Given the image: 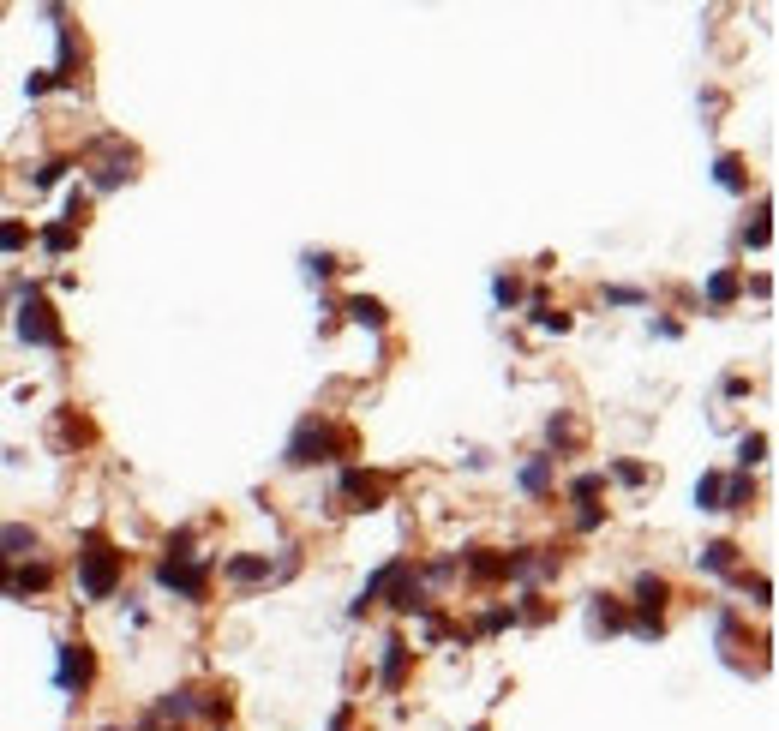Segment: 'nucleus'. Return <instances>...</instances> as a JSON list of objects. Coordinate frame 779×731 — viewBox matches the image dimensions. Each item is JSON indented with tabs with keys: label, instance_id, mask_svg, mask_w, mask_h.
<instances>
[{
	"label": "nucleus",
	"instance_id": "f257e3e1",
	"mask_svg": "<svg viewBox=\"0 0 779 731\" xmlns=\"http://www.w3.org/2000/svg\"><path fill=\"white\" fill-rule=\"evenodd\" d=\"M192 540H198L192 528L168 534V552H162V564H156V588H168V594H174V600H186V606H204V600H210L216 558H210V552H198Z\"/></svg>",
	"mask_w": 779,
	"mask_h": 731
},
{
	"label": "nucleus",
	"instance_id": "f03ea898",
	"mask_svg": "<svg viewBox=\"0 0 779 731\" xmlns=\"http://www.w3.org/2000/svg\"><path fill=\"white\" fill-rule=\"evenodd\" d=\"M120 582H126V552H120L102 528H90L84 546H78V594H84V606L114 600Z\"/></svg>",
	"mask_w": 779,
	"mask_h": 731
},
{
	"label": "nucleus",
	"instance_id": "7ed1b4c3",
	"mask_svg": "<svg viewBox=\"0 0 779 731\" xmlns=\"http://www.w3.org/2000/svg\"><path fill=\"white\" fill-rule=\"evenodd\" d=\"M336 456H354V432L336 426V420H318L306 414L282 450V468H318V462H336Z\"/></svg>",
	"mask_w": 779,
	"mask_h": 731
},
{
	"label": "nucleus",
	"instance_id": "20e7f679",
	"mask_svg": "<svg viewBox=\"0 0 779 731\" xmlns=\"http://www.w3.org/2000/svg\"><path fill=\"white\" fill-rule=\"evenodd\" d=\"M18 336L30 342V348H66V330H60V318H54V306H48V294L42 288H30V282H18Z\"/></svg>",
	"mask_w": 779,
	"mask_h": 731
},
{
	"label": "nucleus",
	"instance_id": "39448f33",
	"mask_svg": "<svg viewBox=\"0 0 779 731\" xmlns=\"http://www.w3.org/2000/svg\"><path fill=\"white\" fill-rule=\"evenodd\" d=\"M630 606H636L630 630H636L642 642H660V636H666V606H672V582H666V576H654V570H648V576H636V600H630Z\"/></svg>",
	"mask_w": 779,
	"mask_h": 731
},
{
	"label": "nucleus",
	"instance_id": "423d86ee",
	"mask_svg": "<svg viewBox=\"0 0 779 731\" xmlns=\"http://www.w3.org/2000/svg\"><path fill=\"white\" fill-rule=\"evenodd\" d=\"M378 606H390L396 618L426 612V576H420L408 558H390V582H384V600H378Z\"/></svg>",
	"mask_w": 779,
	"mask_h": 731
},
{
	"label": "nucleus",
	"instance_id": "0eeeda50",
	"mask_svg": "<svg viewBox=\"0 0 779 731\" xmlns=\"http://www.w3.org/2000/svg\"><path fill=\"white\" fill-rule=\"evenodd\" d=\"M90 684H96V654H90V642H60V648H54V690L84 696Z\"/></svg>",
	"mask_w": 779,
	"mask_h": 731
},
{
	"label": "nucleus",
	"instance_id": "6e6552de",
	"mask_svg": "<svg viewBox=\"0 0 779 731\" xmlns=\"http://www.w3.org/2000/svg\"><path fill=\"white\" fill-rule=\"evenodd\" d=\"M384 492H390L384 474H366V468H342L336 474V498H348V510H378Z\"/></svg>",
	"mask_w": 779,
	"mask_h": 731
},
{
	"label": "nucleus",
	"instance_id": "1a4fd4ad",
	"mask_svg": "<svg viewBox=\"0 0 779 731\" xmlns=\"http://www.w3.org/2000/svg\"><path fill=\"white\" fill-rule=\"evenodd\" d=\"M126 180H132V150L108 138L102 156L90 162V186H84V192H114V186H126Z\"/></svg>",
	"mask_w": 779,
	"mask_h": 731
},
{
	"label": "nucleus",
	"instance_id": "9d476101",
	"mask_svg": "<svg viewBox=\"0 0 779 731\" xmlns=\"http://www.w3.org/2000/svg\"><path fill=\"white\" fill-rule=\"evenodd\" d=\"M408 666H414L408 636H384V654H378V690H384V696H396V690L408 684Z\"/></svg>",
	"mask_w": 779,
	"mask_h": 731
},
{
	"label": "nucleus",
	"instance_id": "9b49d317",
	"mask_svg": "<svg viewBox=\"0 0 779 731\" xmlns=\"http://www.w3.org/2000/svg\"><path fill=\"white\" fill-rule=\"evenodd\" d=\"M516 486H522L528 498H552V486H558V456H552V450L528 456V462H522V474H516Z\"/></svg>",
	"mask_w": 779,
	"mask_h": 731
},
{
	"label": "nucleus",
	"instance_id": "f8f14e48",
	"mask_svg": "<svg viewBox=\"0 0 779 731\" xmlns=\"http://www.w3.org/2000/svg\"><path fill=\"white\" fill-rule=\"evenodd\" d=\"M150 720H156V726H168V720H174V726H180V720H198V690H192V684L168 690V696L150 708Z\"/></svg>",
	"mask_w": 779,
	"mask_h": 731
},
{
	"label": "nucleus",
	"instance_id": "ddd939ff",
	"mask_svg": "<svg viewBox=\"0 0 779 731\" xmlns=\"http://www.w3.org/2000/svg\"><path fill=\"white\" fill-rule=\"evenodd\" d=\"M738 558H744V546H738V540H708V546L696 552V570H708V576H732V570H738Z\"/></svg>",
	"mask_w": 779,
	"mask_h": 731
},
{
	"label": "nucleus",
	"instance_id": "4468645a",
	"mask_svg": "<svg viewBox=\"0 0 779 731\" xmlns=\"http://www.w3.org/2000/svg\"><path fill=\"white\" fill-rule=\"evenodd\" d=\"M222 576H228V582H240V588L270 582V558H264V552H240V558H228V564H222Z\"/></svg>",
	"mask_w": 779,
	"mask_h": 731
},
{
	"label": "nucleus",
	"instance_id": "2eb2a0df",
	"mask_svg": "<svg viewBox=\"0 0 779 731\" xmlns=\"http://www.w3.org/2000/svg\"><path fill=\"white\" fill-rule=\"evenodd\" d=\"M36 546H42V540H36L30 522H6V528H0V558H6V564H12V558H36Z\"/></svg>",
	"mask_w": 779,
	"mask_h": 731
},
{
	"label": "nucleus",
	"instance_id": "dca6fc26",
	"mask_svg": "<svg viewBox=\"0 0 779 731\" xmlns=\"http://www.w3.org/2000/svg\"><path fill=\"white\" fill-rule=\"evenodd\" d=\"M738 294H744V276H738V270H714V276H708V288H702V300H708L714 312H720V306H732Z\"/></svg>",
	"mask_w": 779,
	"mask_h": 731
},
{
	"label": "nucleus",
	"instance_id": "f3484780",
	"mask_svg": "<svg viewBox=\"0 0 779 731\" xmlns=\"http://www.w3.org/2000/svg\"><path fill=\"white\" fill-rule=\"evenodd\" d=\"M342 312H348L354 324H366V330H384V324H390L384 300H372V294H348V300H342Z\"/></svg>",
	"mask_w": 779,
	"mask_h": 731
},
{
	"label": "nucleus",
	"instance_id": "a211bd4d",
	"mask_svg": "<svg viewBox=\"0 0 779 731\" xmlns=\"http://www.w3.org/2000/svg\"><path fill=\"white\" fill-rule=\"evenodd\" d=\"M48 588H54V570L30 558V564H18V570H12V588H6V594H48Z\"/></svg>",
	"mask_w": 779,
	"mask_h": 731
},
{
	"label": "nucleus",
	"instance_id": "6ab92c4d",
	"mask_svg": "<svg viewBox=\"0 0 779 731\" xmlns=\"http://www.w3.org/2000/svg\"><path fill=\"white\" fill-rule=\"evenodd\" d=\"M588 624H594V630H630V612H624L612 594H594V600H588Z\"/></svg>",
	"mask_w": 779,
	"mask_h": 731
},
{
	"label": "nucleus",
	"instance_id": "aec40b11",
	"mask_svg": "<svg viewBox=\"0 0 779 731\" xmlns=\"http://www.w3.org/2000/svg\"><path fill=\"white\" fill-rule=\"evenodd\" d=\"M750 504H756V480H750V474L720 480V510H750Z\"/></svg>",
	"mask_w": 779,
	"mask_h": 731
},
{
	"label": "nucleus",
	"instance_id": "412c9836",
	"mask_svg": "<svg viewBox=\"0 0 779 731\" xmlns=\"http://www.w3.org/2000/svg\"><path fill=\"white\" fill-rule=\"evenodd\" d=\"M72 246H78V228H72V222H48V228H42V252H48V258H66Z\"/></svg>",
	"mask_w": 779,
	"mask_h": 731
},
{
	"label": "nucleus",
	"instance_id": "4be33fe9",
	"mask_svg": "<svg viewBox=\"0 0 779 731\" xmlns=\"http://www.w3.org/2000/svg\"><path fill=\"white\" fill-rule=\"evenodd\" d=\"M546 438H552L558 450H576V444H582V420L558 408V414H552V426H546Z\"/></svg>",
	"mask_w": 779,
	"mask_h": 731
},
{
	"label": "nucleus",
	"instance_id": "5701e85b",
	"mask_svg": "<svg viewBox=\"0 0 779 731\" xmlns=\"http://www.w3.org/2000/svg\"><path fill=\"white\" fill-rule=\"evenodd\" d=\"M768 462V432H744L738 438V468L750 474V468H762Z\"/></svg>",
	"mask_w": 779,
	"mask_h": 731
},
{
	"label": "nucleus",
	"instance_id": "b1692460",
	"mask_svg": "<svg viewBox=\"0 0 779 731\" xmlns=\"http://www.w3.org/2000/svg\"><path fill=\"white\" fill-rule=\"evenodd\" d=\"M714 180H720L726 192H750V180H744V162H738V156H720V162H714Z\"/></svg>",
	"mask_w": 779,
	"mask_h": 731
},
{
	"label": "nucleus",
	"instance_id": "393cba45",
	"mask_svg": "<svg viewBox=\"0 0 779 731\" xmlns=\"http://www.w3.org/2000/svg\"><path fill=\"white\" fill-rule=\"evenodd\" d=\"M510 624H522V618H516V606H492V612H480L474 636H498V630H510Z\"/></svg>",
	"mask_w": 779,
	"mask_h": 731
},
{
	"label": "nucleus",
	"instance_id": "a878e982",
	"mask_svg": "<svg viewBox=\"0 0 779 731\" xmlns=\"http://www.w3.org/2000/svg\"><path fill=\"white\" fill-rule=\"evenodd\" d=\"M300 264H306V276H312V282H330V276L342 270V258H336V252H306Z\"/></svg>",
	"mask_w": 779,
	"mask_h": 731
},
{
	"label": "nucleus",
	"instance_id": "bb28decb",
	"mask_svg": "<svg viewBox=\"0 0 779 731\" xmlns=\"http://www.w3.org/2000/svg\"><path fill=\"white\" fill-rule=\"evenodd\" d=\"M534 324L564 336V330H570V312H552V300H546V294H534Z\"/></svg>",
	"mask_w": 779,
	"mask_h": 731
},
{
	"label": "nucleus",
	"instance_id": "cd10ccee",
	"mask_svg": "<svg viewBox=\"0 0 779 731\" xmlns=\"http://www.w3.org/2000/svg\"><path fill=\"white\" fill-rule=\"evenodd\" d=\"M600 492H606V474H576V480H570V498H576V504H594Z\"/></svg>",
	"mask_w": 779,
	"mask_h": 731
},
{
	"label": "nucleus",
	"instance_id": "c85d7f7f",
	"mask_svg": "<svg viewBox=\"0 0 779 731\" xmlns=\"http://www.w3.org/2000/svg\"><path fill=\"white\" fill-rule=\"evenodd\" d=\"M774 240V222H768V204L756 210V222H744V246H768Z\"/></svg>",
	"mask_w": 779,
	"mask_h": 731
},
{
	"label": "nucleus",
	"instance_id": "c756f323",
	"mask_svg": "<svg viewBox=\"0 0 779 731\" xmlns=\"http://www.w3.org/2000/svg\"><path fill=\"white\" fill-rule=\"evenodd\" d=\"M606 474H612V480H618V486H648V480H654V474H648V468H642V462H612V468H606Z\"/></svg>",
	"mask_w": 779,
	"mask_h": 731
},
{
	"label": "nucleus",
	"instance_id": "7c9ffc66",
	"mask_svg": "<svg viewBox=\"0 0 779 731\" xmlns=\"http://www.w3.org/2000/svg\"><path fill=\"white\" fill-rule=\"evenodd\" d=\"M720 480L726 474H702L696 480V510H720Z\"/></svg>",
	"mask_w": 779,
	"mask_h": 731
},
{
	"label": "nucleus",
	"instance_id": "2f4dec72",
	"mask_svg": "<svg viewBox=\"0 0 779 731\" xmlns=\"http://www.w3.org/2000/svg\"><path fill=\"white\" fill-rule=\"evenodd\" d=\"M24 246H30V228H24V222H0V258H6V252H24Z\"/></svg>",
	"mask_w": 779,
	"mask_h": 731
},
{
	"label": "nucleus",
	"instance_id": "473e14b6",
	"mask_svg": "<svg viewBox=\"0 0 779 731\" xmlns=\"http://www.w3.org/2000/svg\"><path fill=\"white\" fill-rule=\"evenodd\" d=\"M492 300H498V306H516V300H522V282H516V276H498V282H492Z\"/></svg>",
	"mask_w": 779,
	"mask_h": 731
},
{
	"label": "nucleus",
	"instance_id": "72a5a7b5",
	"mask_svg": "<svg viewBox=\"0 0 779 731\" xmlns=\"http://www.w3.org/2000/svg\"><path fill=\"white\" fill-rule=\"evenodd\" d=\"M606 306H648L642 288H606Z\"/></svg>",
	"mask_w": 779,
	"mask_h": 731
},
{
	"label": "nucleus",
	"instance_id": "f704fd0d",
	"mask_svg": "<svg viewBox=\"0 0 779 731\" xmlns=\"http://www.w3.org/2000/svg\"><path fill=\"white\" fill-rule=\"evenodd\" d=\"M66 168H72V162H60V156H54V162H42V168H36V186H54V180H66Z\"/></svg>",
	"mask_w": 779,
	"mask_h": 731
},
{
	"label": "nucleus",
	"instance_id": "c9c22d12",
	"mask_svg": "<svg viewBox=\"0 0 779 731\" xmlns=\"http://www.w3.org/2000/svg\"><path fill=\"white\" fill-rule=\"evenodd\" d=\"M600 522H606V510H600V504H582V510H576V528H582V534H594Z\"/></svg>",
	"mask_w": 779,
	"mask_h": 731
},
{
	"label": "nucleus",
	"instance_id": "e433bc0d",
	"mask_svg": "<svg viewBox=\"0 0 779 731\" xmlns=\"http://www.w3.org/2000/svg\"><path fill=\"white\" fill-rule=\"evenodd\" d=\"M654 336H660V342H678V336H684V330H678V324H672V318H654Z\"/></svg>",
	"mask_w": 779,
	"mask_h": 731
},
{
	"label": "nucleus",
	"instance_id": "4c0bfd02",
	"mask_svg": "<svg viewBox=\"0 0 779 731\" xmlns=\"http://www.w3.org/2000/svg\"><path fill=\"white\" fill-rule=\"evenodd\" d=\"M6 588H12V564L0 558V594H6Z\"/></svg>",
	"mask_w": 779,
	"mask_h": 731
},
{
	"label": "nucleus",
	"instance_id": "58836bf2",
	"mask_svg": "<svg viewBox=\"0 0 779 731\" xmlns=\"http://www.w3.org/2000/svg\"><path fill=\"white\" fill-rule=\"evenodd\" d=\"M108 731H114V726H108Z\"/></svg>",
	"mask_w": 779,
	"mask_h": 731
}]
</instances>
